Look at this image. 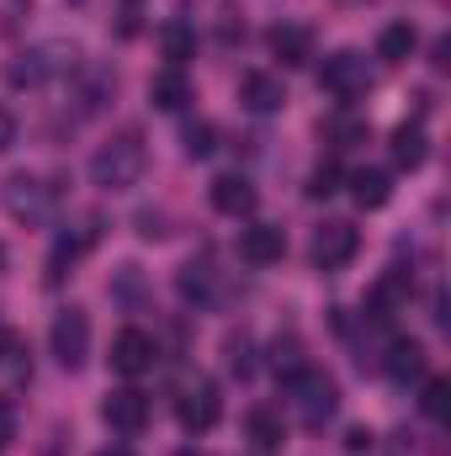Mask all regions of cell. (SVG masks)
Returning a JSON list of instances; mask_svg holds the SVG:
<instances>
[{
    "label": "cell",
    "instance_id": "cell-1",
    "mask_svg": "<svg viewBox=\"0 0 451 456\" xmlns=\"http://www.w3.org/2000/svg\"><path fill=\"white\" fill-rule=\"evenodd\" d=\"M144 170H149V149H144V133H138V127L112 133V138L91 154V181H96L102 191H127V186H138Z\"/></svg>",
    "mask_w": 451,
    "mask_h": 456
},
{
    "label": "cell",
    "instance_id": "cell-2",
    "mask_svg": "<svg viewBox=\"0 0 451 456\" xmlns=\"http://www.w3.org/2000/svg\"><path fill=\"white\" fill-rule=\"evenodd\" d=\"M287 393H292V409H298V419H303L308 430H324V425L335 419V409H340L335 377H324V371L303 366V371L287 382Z\"/></svg>",
    "mask_w": 451,
    "mask_h": 456
},
{
    "label": "cell",
    "instance_id": "cell-3",
    "mask_svg": "<svg viewBox=\"0 0 451 456\" xmlns=\"http://www.w3.org/2000/svg\"><path fill=\"white\" fill-rule=\"evenodd\" d=\"M59 208V186H48L43 175H11L5 181V213L16 224H48Z\"/></svg>",
    "mask_w": 451,
    "mask_h": 456
},
{
    "label": "cell",
    "instance_id": "cell-4",
    "mask_svg": "<svg viewBox=\"0 0 451 456\" xmlns=\"http://www.w3.org/2000/svg\"><path fill=\"white\" fill-rule=\"evenodd\" d=\"M176 419H181L192 436H208V430L224 419V393H218V382H213V377H192V382L181 387V398H176Z\"/></svg>",
    "mask_w": 451,
    "mask_h": 456
},
{
    "label": "cell",
    "instance_id": "cell-5",
    "mask_svg": "<svg viewBox=\"0 0 451 456\" xmlns=\"http://www.w3.org/2000/svg\"><path fill=\"white\" fill-rule=\"evenodd\" d=\"M48 345H53V361L64 371H80L86 355H91V314L86 308H64L48 330Z\"/></svg>",
    "mask_w": 451,
    "mask_h": 456
},
{
    "label": "cell",
    "instance_id": "cell-6",
    "mask_svg": "<svg viewBox=\"0 0 451 456\" xmlns=\"http://www.w3.org/2000/svg\"><path fill=\"white\" fill-rule=\"evenodd\" d=\"M319 86L335 96V102H356V96H366V86H372V75H366V59L361 53H330L324 59V69H319Z\"/></svg>",
    "mask_w": 451,
    "mask_h": 456
},
{
    "label": "cell",
    "instance_id": "cell-7",
    "mask_svg": "<svg viewBox=\"0 0 451 456\" xmlns=\"http://www.w3.org/2000/svg\"><path fill=\"white\" fill-rule=\"evenodd\" d=\"M356 249H361V233H356V224H345V218H330V224L314 233V265L319 271H345L356 260Z\"/></svg>",
    "mask_w": 451,
    "mask_h": 456
},
{
    "label": "cell",
    "instance_id": "cell-8",
    "mask_svg": "<svg viewBox=\"0 0 451 456\" xmlns=\"http://www.w3.org/2000/svg\"><path fill=\"white\" fill-rule=\"evenodd\" d=\"M287 255V233L276 224H250L239 228V260L244 265H255V271H266V265H276Z\"/></svg>",
    "mask_w": 451,
    "mask_h": 456
},
{
    "label": "cell",
    "instance_id": "cell-9",
    "mask_svg": "<svg viewBox=\"0 0 451 456\" xmlns=\"http://www.w3.org/2000/svg\"><path fill=\"white\" fill-rule=\"evenodd\" d=\"M102 419L112 425L117 436H138L149 425V398L138 387H117V393H107V403H102Z\"/></svg>",
    "mask_w": 451,
    "mask_h": 456
},
{
    "label": "cell",
    "instance_id": "cell-10",
    "mask_svg": "<svg viewBox=\"0 0 451 456\" xmlns=\"http://www.w3.org/2000/svg\"><path fill=\"white\" fill-rule=\"evenodd\" d=\"M154 361H160V350H154V340H149L144 330H122L112 340V371L117 377H144V371H154Z\"/></svg>",
    "mask_w": 451,
    "mask_h": 456
},
{
    "label": "cell",
    "instance_id": "cell-11",
    "mask_svg": "<svg viewBox=\"0 0 451 456\" xmlns=\"http://www.w3.org/2000/svg\"><path fill=\"white\" fill-rule=\"evenodd\" d=\"M266 48H271V59H282V64H308V59H314V32H308L303 21H276V27L266 32Z\"/></svg>",
    "mask_w": 451,
    "mask_h": 456
},
{
    "label": "cell",
    "instance_id": "cell-12",
    "mask_svg": "<svg viewBox=\"0 0 451 456\" xmlns=\"http://www.w3.org/2000/svg\"><path fill=\"white\" fill-rule=\"evenodd\" d=\"M239 102H244L250 112L271 117V112H282V107H287V86H282L276 75L255 69V75H244V80H239Z\"/></svg>",
    "mask_w": 451,
    "mask_h": 456
},
{
    "label": "cell",
    "instance_id": "cell-13",
    "mask_svg": "<svg viewBox=\"0 0 451 456\" xmlns=\"http://www.w3.org/2000/svg\"><path fill=\"white\" fill-rule=\"evenodd\" d=\"M53 69H59V64L48 59V48H27V53H16V59H11L5 80H11L16 91H37V86H43V80H48Z\"/></svg>",
    "mask_w": 451,
    "mask_h": 456
},
{
    "label": "cell",
    "instance_id": "cell-14",
    "mask_svg": "<svg viewBox=\"0 0 451 456\" xmlns=\"http://www.w3.org/2000/svg\"><path fill=\"white\" fill-rule=\"evenodd\" d=\"M149 102L160 107V112H181L186 102H192V80H186V69H160L154 80H149Z\"/></svg>",
    "mask_w": 451,
    "mask_h": 456
},
{
    "label": "cell",
    "instance_id": "cell-15",
    "mask_svg": "<svg viewBox=\"0 0 451 456\" xmlns=\"http://www.w3.org/2000/svg\"><path fill=\"white\" fill-rule=\"evenodd\" d=\"M213 208H218L224 218L255 213V186H250L244 175H218V181H213Z\"/></svg>",
    "mask_w": 451,
    "mask_h": 456
},
{
    "label": "cell",
    "instance_id": "cell-16",
    "mask_svg": "<svg viewBox=\"0 0 451 456\" xmlns=\"http://www.w3.org/2000/svg\"><path fill=\"white\" fill-rule=\"evenodd\" d=\"M388 377H393V382H420V377H425V345L420 340H393L388 345Z\"/></svg>",
    "mask_w": 451,
    "mask_h": 456
},
{
    "label": "cell",
    "instance_id": "cell-17",
    "mask_svg": "<svg viewBox=\"0 0 451 456\" xmlns=\"http://www.w3.org/2000/svg\"><path fill=\"white\" fill-rule=\"evenodd\" d=\"M350 197H356V208H366V213L388 208V197H393L388 170H356V175H350Z\"/></svg>",
    "mask_w": 451,
    "mask_h": 456
},
{
    "label": "cell",
    "instance_id": "cell-18",
    "mask_svg": "<svg viewBox=\"0 0 451 456\" xmlns=\"http://www.w3.org/2000/svg\"><path fill=\"white\" fill-rule=\"evenodd\" d=\"M176 287H181V297L186 303H213V292H218V271L202 260H192V265H181V276H176Z\"/></svg>",
    "mask_w": 451,
    "mask_h": 456
},
{
    "label": "cell",
    "instance_id": "cell-19",
    "mask_svg": "<svg viewBox=\"0 0 451 456\" xmlns=\"http://www.w3.org/2000/svg\"><path fill=\"white\" fill-rule=\"evenodd\" d=\"M414 43H420V32H414L409 21H393V27H382V37H377V59L404 64V59L414 53Z\"/></svg>",
    "mask_w": 451,
    "mask_h": 456
},
{
    "label": "cell",
    "instance_id": "cell-20",
    "mask_svg": "<svg viewBox=\"0 0 451 456\" xmlns=\"http://www.w3.org/2000/svg\"><path fill=\"white\" fill-rule=\"evenodd\" d=\"M250 441H255V452H276V446L287 441L282 414H276V409H250Z\"/></svg>",
    "mask_w": 451,
    "mask_h": 456
},
{
    "label": "cell",
    "instance_id": "cell-21",
    "mask_svg": "<svg viewBox=\"0 0 451 456\" xmlns=\"http://www.w3.org/2000/svg\"><path fill=\"white\" fill-rule=\"evenodd\" d=\"M160 48H165V59L181 69V64L197 53V32H192L186 21H165V27H160Z\"/></svg>",
    "mask_w": 451,
    "mask_h": 456
},
{
    "label": "cell",
    "instance_id": "cell-22",
    "mask_svg": "<svg viewBox=\"0 0 451 456\" xmlns=\"http://www.w3.org/2000/svg\"><path fill=\"white\" fill-rule=\"evenodd\" d=\"M425 154H430V149H425V133H420V127H398V133H393V159H398L404 170H420Z\"/></svg>",
    "mask_w": 451,
    "mask_h": 456
},
{
    "label": "cell",
    "instance_id": "cell-23",
    "mask_svg": "<svg viewBox=\"0 0 451 456\" xmlns=\"http://www.w3.org/2000/svg\"><path fill=\"white\" fill-rule=\"evenodd\" d=\"M420 409H425V419H447V414H451V382H447V377H425Z\"/></svg>",
    "mask_w": 451,
    "mask_h": 456
},
{
    "label": "cell",
    "instance_id": "cell-24",
    "mask_svg": "<svg viewBox=\"0 0 451 456\" xmlns=\"http://www.w3.org/2000/svg\"><path fill=\"white\" fill-rule=\"evenodd\" d=\"M271 366H276V377H282V382H292V377L308 366V361H303V345H298V340H276V345H271Z\"/></svg>",
    "mask_w": 451,
    "mask_h": 456
},
{
    "label": "cell",
    "instance_id": "cell-25",
    "mask_svg": "<svg viewBox=\"0 0 451 456\" xmlns=\"http://www.w3.org/2000/svg\"><path fill=\"white\" fill-rule=\"evenodd\" d=\"M218 149V127L213 122H192L186 127V159H208Z\"/></svg>",
    "mask_w": 451,
    "mask_h": 456
},
{
    "label": "cell",
    "instance_id": "cell-26",
    "mask_svg": "<svg viewBox=\"0 0 451 456\" xmlns=\"http://www.w3.org/2000/svg\"><path fill=\"white\" fill-rule=\"evenodd\" d=\"M228 366H234V377H250L255 371V345H250V335H228Z\"/></svg>",
    "mask_w": 451,
    "mask_h": 456
},
{
    "label": "cell",
    "instance_id": "cell-27",
    "mask_svg": "<svg viewBox=\"0 0 451 456\" xmlns=\"http://www.w3.org/2000/svg\"><path fill=\"white\" fill-rule=\"evenodd\" d=\"M340 191V165L335 159H324L314 175H308V197H335Z\"/></svg>",
    "mask_w": 451,
    "mask_h": 456
},
{
    "label": "cell",
    "instance_id": "cell-28",
    "mask_svg": "<svg viewBox=\"0 0 451 456\" xmlns=\"http://www.w3.org/2000/svg\"><path fill=\"white\" fill-rule=\"evenodd\" d=\"M165 218H160V213H138V233H144V239H165Z\"/></svg>",
    "mask_w": 451,
    "mask_h": 456
},
{
    "label": "cell",
    "instance_id": "cell-29",
    "mask_svg": "<svg viewBox=\"0 0 451 456\" xmlns=\"http://www.w3.org/2000/svg\"><path fill=\"white\" fill-rule=\"evenodd\" d=\"M11 143H16V117L5 112V107H0V154H5Z\"/></svg>",
    "mask_w": 451,
    "mask_h": 456
},
{
    "label": "cell",
    "instance_id": "cell-30",
    "mask_svg": "<svg viewBox=\"0 0 451 456\" xmlns=\"http://www.w3.org/2000/svg\"><path fill=\"white\" fill-rule=\"evenodd\" d=\"M11 430H16V414H11V403H5V398H0V446H5V441H11Z\"/></svg>",
    "mask_w": 451,
    "mask_h": 456
},
{
    "label": "cell",
    "instance_id": "cell-31",
    "mask_svg": "<svg viewBox=\"0 0 451 456\" xmlns=\"http://www.w3.org/2000/svg\"><path fill=\"white\" fill-rule=\"evenodd\" d=\"M345 446H350V452H372V430H350Z\"/></svg>",
    "mask_w": 451,
    "mask_h": 456
},
{
    "label": "cell",
    "instance_id": "cell-32",
    "mask_svg": "<svg viewBox=\"0 0 451 456\" xmlns=\"http://www.w3.org/2000/svg\"><path fill=\"white\" fill-rule=\"evenodd\" d=\"M11 355H16V335L0 324V361H11Z\"/></svg>",
    "mask_w": 451,
    "mask_h": 456
},
{
    "label": "cell",
    "instance_id": "cell-33",
    "mask_svg": "<svg viewBox=\"0 0 451 456\" xmlns=\"http://www.w3.org/2000/svg\"><path fill=\"white\" fill-rule=\"evenodd\" d=\"M96 456H133L127 446H107V452H96Z\"/></svg>",
    "mask_w": 451,
    "mask_h": 456
},
{
    "label": "cell",
    "instance_id": "cell-34",
    "mask_svg": "<svg viewBox=\"0 0 451 456\" xmlns=\"http://www.w3.org/2000/svg\"><path fill=\"white\" fill-rule=\"evenodd\" d=\"M176 456H208V452H197V446H186V452H176Z\"/></svg>",
    "mask_w": 451,
    "mask_h": 456
}]
</instances>
